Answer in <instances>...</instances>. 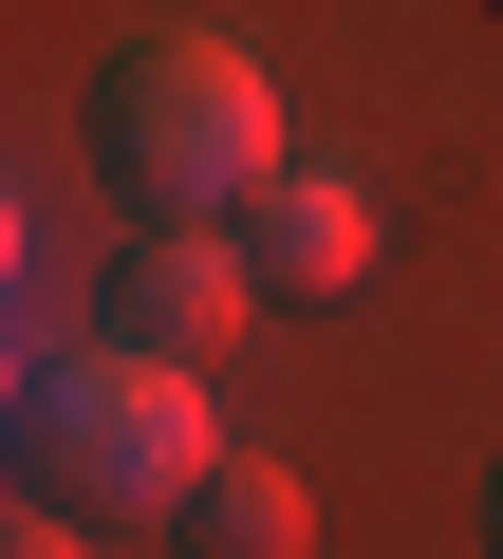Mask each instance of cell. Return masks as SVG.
Listing matches in <instances>:
<instances>
[{"instance_id":"obj_3","label":"cell","mask_w":503,"mask_h":559,"mask_svg":"<svg viewBox=\"0 0 503 559\" xmlns=\"http://www.w3.org/2000/svg\"><path fill=\"white\" fill-rule=\"evenodd\" d=\"M242 318H262V261H242L224 224H149V242L112 261V336H131V355H168V373H205Z\"/></svg>"},{"instance_id":"obj_6","label":"cell","mask_w":503,"mask_h":559,"mask_svg":"<svg viewBox=\"0 0 503 559\" xmlns=\"http://www.w3.org/2000/svg\"><path fill=\"white\" fill-rule=\"evenodd\" d=\"M0 559H94V540H75V503H20V540H0Z\"/></svg>"},{"instance_id":"obj_2","label":"cell","mask_w":503,"mask_h":559,"mask_svg":"<svg viewBox=\"0 0 503 559\" xmlns=\"http://www.w3.org/2000/svg\"><path fill=\"white\" fill-rule=\"evenodd\" d=\"M94 150H112V187L149 224H224V205L280 187V94H262V57H224V38H112Z\"/></svg>"},{"instance_id":"obj_4","label":"cell","mask_w":503,"mask_h":559,"mask_svg":"<svg viewBox=\"0 0 503 559\" xmlns=\"http://www.w3.org/2000/svg\"><path fill=\"white\" fill-rule=\"evenodd\" d=\"M242 261H262V299H355V261H373V205L336 168H280L262 205H242Z\"/></svg>"},{"instance_id":"obj_7","label":"cell","mask_w":503,"mask_h":559,"mask_svg":"<svg viewBox=\"0 0 503 559\" xmlns=\"http://www.w3.org/2000/svg\"><path fill=\"white\" fill-rule=\"evenodd\" d=\"M484 540H503V485H484Z\"/></svg>"},{"instance_id":"obj_5","label":"cell","mask_w":503,"mask_h":559,"mask_svg":"<svg viewBox=\"0 0 503 559\" xmlns=\"http://www.w3.org/2000/svg\"><path fill=\"white\" fill-rule=\"evenodd\" d=\"M318 540V503H299V466H262V448H224L205 485H187V559H299Z\"/></svg>"},{"instance_id":"obj_1","label":"cell","mask_w":503,"mask_h":559,"mask_svg":"<svg viewBox=\"0 0 503 559\" xmlns=\"http://www.w3.org/2000/svg\"><path fill=\"white\" fill-rule=\"evenodd\" d=\"M205 466H224L205 373H168V355H131V336L20 373V503H75V522H187Z\"/></svg>"}]
</instances>
